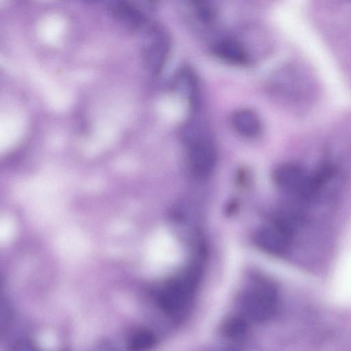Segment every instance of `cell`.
Returning a JSON list of instances; mask_svg holds the SVG:
<instances>
[{
    "label": "cell",
    "mask_w": 351,
    "mask_h": 351,
    "mask_svg": "<svg viewBox=\"0 0 351 351\" xmlns=\"http://www.w3.org/2000/svg\"><path fill=\"white\" fill-rule=\"evenodd\" d=\"M274 180L281 190L300 199H310L317 193L311 175L295 164L287 163L278 167L274 173Z\"/></svg>",
    "instance_id": "1"
},
{
    "label": "cell",
    "mask_w": 351,
    "mask_h": 351,
    "mask_svg": "<svg viewBox=\"0 0 351 351\" xmlns=\"http://www.w3.org/2000/svg\"><path fill=\"white\" fill-rule=\"evenodd\" d=\"M197 273L189 270L169 282L158 297L160 307L166 313L182 310L189 301L197 286Z\"/></svg>",
    "instance_id": "2"
},
{
    "label": "cell",
    "mask_w": 351,
    "mask_h": 351,
    "mask_svg": "<svg viewBox=\"0 0 351 351\" xmlns=\"http://www.w3.org/2000/svg\"><path fill=\"white\" fill-rule=\"evenodd\" d=\"M189 167L197 176L204 178L213 171L217 162V150L213 142L207 136L192 132L187 136Z\"/></svg>",
    "instance_id": "3"
},
{
    "label": "cell",
    "mask_w": 351,
    "mask_h": 351,
    "mask_svg": "<svg viewBox=\"0 0 351 351\" xmlns=\"http://www.w3.org/2000/svg\"><path fill=\"white\" fill-rule=\"evenodd\" d=\"M277 304L275 287L267 282L256 283L251 287L243 298V307L252 319L263 322L274 313Z\"/></svg>",
    "instance_id": "4"
},
{
    "label": "cell",
    "mask_w": 351,
    "mask_h": 351,
    "mask_svg": "<svg viewBox=\"0 0 351 351\" xmlns=\"http://www.w3.org/2000/svg\"><path fill=\"white\" fill-rule=\"evenodd\" d=\"M144 30L146 38L142 47L143 61L149 72L157 74L167 60L170 40L166 32L156 25H148Z\"/></svg>",
    "instance_id": "5"
},
{
    "label": "cell",
    "mask_w": 351,
    "mask_h": 351,
    "mask_svg": "<svg viewBox=\"0 0 351 351\" xmlns=\"http://www.w3.org/2000/svg\"><path fill=\"white\" fill-rule=\"evenodd\" d=\"M292 234L276 223L260 229L255 242L262 250L274 255L284 254L289 249Z\"/></svg>",
    "instance_id": "6"
},
{
    "label": "cell",
    "mask_w": 351,
    "mask_h": 351,
    "mask_svg": "<svg viewBox=\"0 0 351 351\" xmlns=\"http://www.w3.org/2000/svg\"><path fill=\"white\" fill-rule=\"evenodd\" d=\"M108 10L117 22L131 31L144 30L147 26L145 14L133 3L124 1H112L108 5Z\"/></svg>",
    "instance_id": "7"
},
{
    "label": "cell",
    "mask_w": 351,
    "mask_h": 351,
    "mask_svg": "<svg viewBox=\"0 0 351 351\" xmlns=\"http://www.w3.org/2000/svg\"><path fill=\"white\" fill-rule=\"evenodd\" d=\"M234 129L241 135L253 137L259 134L262 124L258 115L247 108L235 111L231 118Z\"/></svg>",
    "instance_id": "8"
},
{
    "label": "cell",
    "mask_w": 351,
    "mask_h": 351,
    "mask_svg": "<svg viewBox=\"0 0 351 351\" xmlns=\"http://www.w3.org/2000/svg\"><path fill=\"white\" fill-rule=\"evenodd\" d=\"M214 52L218 58L232 64L242 65L248 61L245 49L241 44L233 40H220L215 45Z\"/></svg>",
    "instance_id": "9"
},
{
    "label": "cell",
    "mask_w": 351,
    "mask_h": 351,
    "mask_svg": "<svg viewBox=\"0 0 351 351\" xmlns=\"http://www.w3.org/2000/svg\"><path fill=\"white\" fill-rule=\"evenodd\" d=\"M156 337L149 330L138 329L128 337V351H149L156 344Z\"/></svg>",
    "instance_id": "10"
},
{
    "label": "cell",
    "mask_w": 351,
    "mask_h": 351,
    "mask_svg": "<svg viewBox=\"0 0 351 351\" xmlns=\"http://www.w3.org/2000/svg\"><path fill=\"white\" fill-rule=\"evenodd\" d=\"M247 328L246 322L243 319L232 317L224 324L223 332L230 338L239 339L245 334Z\"/></svg>",
    "instance_id": "11"
},
{
    "label": "cell",
    "mask_w": 351,
    "mask_h": 351,
    "mask_svg": "<svg viewBox=\"0 0 351 351\" xmlns=\"http://www.w3.org/2000/svg\"><path fill=\"white\" fill-rule=\"evenodd\" d=\"M1 332L8 328L12 319L10 306L6 301H2L1 304Z\"/></svg>",
    "instance_id": "12"
},
{
    "label": "cell",
    "mask_w": 351,
    "mask_h": 351,
    "mask_svg": "<svg viewBox=\"0 0 351 351\" xmlns=\"http://www.w3.org/2000/svg\"><path fill=\"white\" fill-rule=\"evenodd\" d=\"M11 351H41L39 348L32 341L28 339H20L16 341Z\"/></svg>",
    "instance_id": "13"
},
{
    "label": "cell",
    "mask_w": 351,
    "mask_h": 351,
    "mask_svg": "<svg viewBox=\"0 0 351 351\" xmlns=\"http://www.w3.org/2000/svg\"><path fill=\"white\" fill-rule=\"evenodd\" d=\"M94 351H117L116 348L109 341L99 343Z\"/></svg>",
    "instance_id": "14"
},
{
    "label": "cell",
    "mask_w": 351,
    "mask_h": 351,
    "mask_svg": "<svg viewBox=\"0 0 351 351\" xmlns=\"http://www.w3.org/2000/svg\"><path fill=\"white\" fill-rule=\"evenodd\" d=\"M227 351H233V350H227Z\"/></svg>",
    "instance_id": "15"
}]
</instances>
